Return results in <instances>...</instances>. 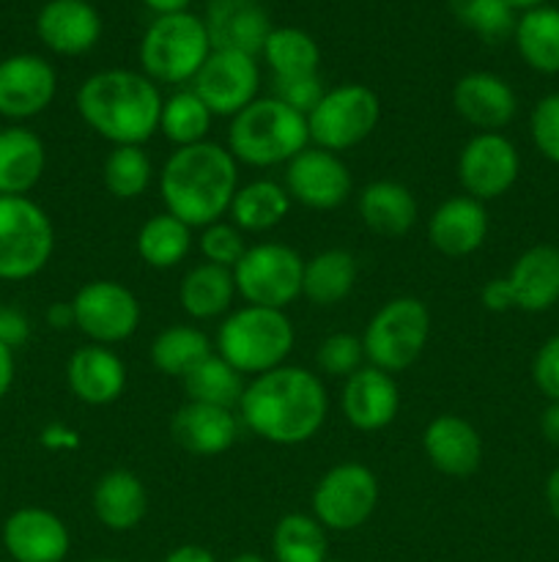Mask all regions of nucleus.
I'll use <instances>...</instances> for the list:
<instances>
[{
  "label": "nucleus",
  "instance_id": "obj_1",
  "mask_svg": "<svg viewBox=\"0 0 559 562\" xmlns=\"http://www.w3.org/2000/svg\"><path fill=\"white\" fill-rule=\"evenodd\" d=\"M239 417L263 442L294 448L323 428L329 415V393L316 371L280 366L252 376L239 401Z\"/></svg>",
  "mask_w": 559,
  "mask_h": 562
},
{
  "label": "nucleus",
  "instance_id": "obj_2",
  "mask_svg": "<svg viewBox=\"0 0 559 562\" xmlns=\"http://www.w3.org/2000/svg\"><path fill=\"white\" fill-rule=\"evenodd\" d=\"M159 198L164 212L184 220L192 231L219 223L239 190V162L228 146L203 140L175 148L159 170Z\"/></svg>",
  "mask_w": 559,
  "mask_h": 562
},
{
  "label": "nucleus",
  "instance_id": "obj_3",
  "mask_svg": "<svg viewBox=\"0 0 559 562\" xmlns=\"http://www.w3.org/2000/svg\"><path fill=\"white\" fill-rule=\"evenodd\" d=\"M77 113L113 146H142L159 132L162 93L142 71L102 69L77 88Z\"/></svg>",
  "mask_w": 559,
  "mask_h": 562
},
{
  "label": "nucleus",
  "instance_id": "obj_4",
  "mask_svg": "<svg viewBox=\"0 0 559 562\" xmlns=\"http://www.w3.org/2000/svg\"><path fill=\"white\" fill-rule=\"evenodd\" d=\"M310 146L307 119L274 97H258L230 119L228 151L250 168L288 165Z\"/></svg>",
  "mask_w": 559,
  "mask_h": 562
},
{
  "label": "nucleus",
  "instance_id": "obj_5",
  "mask_svg": "<svg viewBox=\"0 0 559 562\" xmlns=\"http://www.w3.org/2000/svg\"><path fill=\"white\" fill-rule=\"evenodd\" d=\"M294 324L285 311L244 305L223 318L214 346L241 376H261L285 366L294 351Z\"/></svg>",
  "mask_w": 559,
  "mask_h": 562
},
{
  "label": "nucleus",
  "instance_id": "obj_6",
  "mask_svg": "<svg viewBox=\"0 0 559 562\" xmlns=\"http://www.w3.org/2000/svg\"><path fill=\"white\" fill-rule=\"evenodd\" d=\"M212 49L203 16L181 11V14L157 16L146 27L137 58L148 80L162 86H184L195 80Z\"/></svg>",
  "mask_w": 559,
  "mask_h": 562
},
{
  "label": "nucleus",
  "instance_id": "obj_7",
  "mask_svg": "<svg viewBox=\"0 0 559 562\" xmlns=\"http://www.w3.org/2000/svg\"><path fill=\"white\" fill-rule=\"evenodd\" d=\"M431 311L417 296H395L384 302L362 333L367 366L400 373L414 366L431 340Z\"/></svg>",
  "mask_w": 559,
  "mask_h": 562
},
{
  "label": "nucleus",
  "instance_id": "obj_8",
  "mask_svg": "<svg viewBox=\"0 0 559 562\" xmlns=\"http://www.w3.org/2000/svg\"><path fill=\"white\" fill-rule=\"evenodd\" d=\"M55 252L49 214L27 195H0V280L22 283L47 269Z\"/></svg>",
  "mask_w": 559,
  "mask_h": 562
},
{
  "label": "nucleus",
  "instance_id": "obj_9",
  "mask_svg": "<svg viewBox=\"0 0 559 562\" xmlns=\"http://www.w3.org/2000/svg\"><path fill=\"white\" fill-rule=\"evenodd\" d=\"M381 121V102L376 91L362 82H343L327 88L321 102L307 115L312 146L343 154L365 143Z\"/></svg>",
  "mask_w": 559,
  "mask_h": 562
},
{
  "label": "nucleus",
  "instance_id": "obj_10",
  "mask_svg": "<svg viewBox=\"0 0 559 562\" xmlns=\"http://www.w3.org/2000/svg\"><path fill=\"white\" fill-rule=\"evenodd\" d=\"M305 258L283 241H258L247 247L233 267L236 294L247 305L285 311L301 296Z\"/></svg>",
  "mask_w": 559,
  "mask_h": 562
},
{
  "label": "nucleus",
  "instance_id": "obj_11",
  "mask_svg": "<svg viewBox=\"0 0 559 562\" xmlns=\"http://www.w3.org/2000/svg\"><path fill=\"white\" fill-rule=\"evenodd\" d=\"M378 497L376 472L360 461H343L318 477L310 505L327 532H354L376 514Z\"/></svg>",
  "mask_w": 559,
  "mask_h": 562
},
{
  "label": "nucleus",
  "instance_id": "obj_12",
  "mask_svg": "<svg viewBox=\"0 0 559 562\" xmlns=\"http://www.w3.org/2000/svg\"><path fill=\"white\" fill-rule=\"evenodd\" d=\"M75 327L91 344L115 346L129 340L140 327V302L118 280H91L71 296Z\"/></svg>",
  "mask_w": 559,
  "mask_h": 562
},
{
  "label": "nucleus",
  "instance_id": "obj_13",
  "mask_svg": "<svg viewBox=\"0 0 559 562\" xmlns=\"http://www.w3.org/2000/svg\"><path fill=\"white\" fill-rule=\"evenodd\" d=\"M518 173V148L502 132H477L458 154V181L464 195L480 203L497 201L513 190Z\"/></svg>",
  "mask_w": 559,
  "mask_h": 562
},
{
  "label": "nucleus",
  "instance_id": "obj_14",
  "mask_svg": "<svg viewBox=\"0 0 559 562\" xmlns=\"http://www.w3.org/2000/svg\"><path fill=\"white\" fill-rule=\"evenodd\" d=\"M258 88H261L258 58L244 53H230V49H212L206 64L192 80V91L206 102L214 119L217 115L233 119L247 104L255 102Z\"/></svg>",
  "mask_w": 559,
  "mask_h": 562
},
{
  "label": "nucleus",
  "instance_id": "obj_15",
  "mask_svg": "<svg viewBox=\"0 0 559 562\" xmlns=\"http://www.w3.org/2000/svg\"><path fill=\"white\" fill-rule=\"evenodd\" d=\"M285 190L290 201L312 209V212H332L343 206L351 195V170L340 154L307 146L285 165Z\"/></svg>",
  "mask_w": 559,
  "mask_h": 562
},
{
  "label": "nucleus",
  "instance_id": "obj_16",
  "mask_svg": "<svg viewBox=\"0 0 559 562\" xmlns=\"http://www.w3.org/2000/svg\"><path fill=\"white\" fill-rule=\"evenodd\" d=\"M58 93V75L42 55L20 53L0 60V115L27 121L42 115Z\"/></svg>",
  "mask_w": 559,
  "mask_h": 562
},
{
  "label": "nucleus",
  "instance_id": "obj_17",
  "mask_svg": "<svg viewBox=\"0 0 559 562\" xmlns=\"http://www.w3.org/2000/svg\"><path fill=\"white\" fill-rule=\"evenodd\" d=\"M3 547L14 562H64L71 536L66 521L47 508H16L3 521Z\"/></svg>",
  "mask_w": 559,
  "mask_h": 562
},
{
  "label": "nucleus",
  "instance_id": "obj_18",
  "mask_svg": "<svg viewBox=\"0 0 559 562\" xmlns=\"http://www.w3.org/2000/svg\"><path fill=\"white\" fill-rule=\"evenodd\" d=\"M340 409L351 428L365 434L384 431L392 426L400 409V390L392 373L381 368L362 366L351 373L340 393Z\"/></svg>",
  "mask_w": 559,
  "mask_h": 562
},
{
  "label": "nucleus",
  "instance_id": "obj_19",
  "mask_svg": "<svg viewBox=\"0 0 559 562\" xmlns=\"http://www.w3.org/2000/svg\"><path fill=\"white\" fill-rule=\"evenodd\" d=\"M206 31L214 49H230L258 58L272 33V20L261 0H208Z\"/></svg>",
  "mask_w": 559,
  "mask_h": 562
},
{
  "label": "nucleus",
  "instance_id": "obj_20",
  "mask_svg": "<svg viewBox=\"0 0 559 562\" xmlns=\"http://www.w3.org/2000/svg\"><path fill=\"white\" fill-rule=\"evenodd\" d=\"M422 453L442 475L469 477L482 464V437L466 417L444 412L422 431Z\"/></svg>",
  "mask_w": 559,
  "mask_h": 562
},
{
  "label": "nucleus",
  "instance_id": "obj_21",
  "mask_svg": "<svg viewBox=\"0 0 559 562\" xmlns=\"http://www.w3.org/2000/svg\"><path fill=\"white\" fill-rule=\"evenodd\" d=\"M453 108L480 132H499L518 113L513 86L491 71H469L453 88Z\"/></svg>",
  "mask_w": 559,
  "mask_h": 562
},
{
  "label": "nucleus",
  "instance_id": "obj_22",
  "mask_svg": "<svg viewBox=\"0 0 559 562\" xmlns=\"http://www.w3.org/2000/svg\"><path fill=\"white\" fill-rule=\"evenodd\" d=\"M36 33L53 53L77 58L102 38V16L88 0H49L36 16Z\"/></svg>",
  "mask_w": 559,
  "mask_h": 562
},
{
  "label": "nucleus",
  "instance_id": "obj_23",
  "mask_svg": "<svg viewBox=\"0 0 559 562\" xmlns=\"http://www.w3.org/2000/svg\"><path fill=\"white\" fill-rule=\"evenodd\" d=\"M486 203L469 195H453L433 209L427 220V241L447 258H466L486 245Z\"/></svg>",
  "mask_w": 559,
  "mask_h": 562
},
{
  "label": "nucleus",
  "instance_id": "obj_24",
  "mask_svg": "<svg viewBox=\"0 0 559 562\" xmlns=\"http://www.w3.org/2000/svg\"><path fill=\"white\" fill-rule=\"evenodd\" d=\"M126 366L110 346H80L66 362V384L71 395L88 406H110L124 395Z\"/></svg>",
  "mask_w": 559,
  "mask_h": 562
},
{
  "label": "nucleus",
  "instance_id": "obj_25",
  "mask_svg": "<svg viewBox=\"0 0 559 562\" xmlns=\"http://www.w3.org/2000/svg\"><path fill=\"white\" fill-rule=\"evenodd\" d=\"M170 434L186 453L214 459V456L228 453L236 445L239 420H236L233 409L186 401L170 420Z\"/></svg>",
  "mask_w": 559,
  "mask_h": 562
},
{
  "label": "nucleus",
  "instance_id": "obj_26",
  "mask_svg": "<svg viewBox=\"0 0 559 562\" xmlns=\"http://www.w3.org/2000/svg\"><path fill=\"white\" fill-rule=\"evenodd\" d=\"M513 307L524 313H546L559 302V247L535 245L521 252L504 274Z\"/></svg>",
  "mask_w": 559,
  "mask_h": 562
},
{
  "label": "nucleus",
  "instance_id": "obj_27",
  "mask_svg": "<svg viewBox=\"0 0 559 562\" xmlns=\"http://www.w3.org/2000/svg\"><path fill=\"white\" fill-rule=\"evenodd\" d=\"M356 214H360L362 225L376 236L400 239L414 228L420 209H417V198L409 187L400 181L378 179L360 190Z\"/></svg>",
  "mask_w": 559,
  "mask_h": 562
},
{
  "label": "nucleus",
  "instance_id": "obj_28",
  "mask_svg": "<svg viewBox=\"0 0 559 562\" xmlns=\"http://www.w3.org/2000/svg\"><path fill=\"white\" fill-rule=\"evenodd\" d=\"M91 505L99 525L113 532H129L148 516V488L135 472L110 470L93 486Z\"/></svg>",
  "mask_w": 559,
  "mask_h": 562
},
{
  "label": "nucleus",
  "instance_id": "obj_29",
  "mask_svg": "<svg viewBox=\"0 0 559 562\" xmlns=\"http://www.w3.org/2000/svg\"><path fill=\"white\" fill-rule=\"evenodd\" d=\"M47 168L44 140L27 126L0 130V195H27Z\"/></svg>",
  "mask_w": 559,
  "mask_h": 562
},
{
  "label": "nucleus",
  "instance_id": "obj_30",
  "mask_svg": "<svg viewBox=\"0 0 559 562\" xmlns=\"http://www.w3.org/2000/svg\"><path fill=\"white\" fill-rule=\"evenodd\" d=\"M233 269L217 267V263L201 261L179 283V305L192 322H212V318L228 316L236 300Z\"/></svg>",
  "mask_w": 559,
  "mask_h": 562
},
{
  "label": "nucleus",
  "instance_id": "obj_31",
  "mask_svg": "<svg viewBox=\"0 0 559 562\" xmlns=\"http://www.w3.org/2000/svg\"><path fill=\"white\" fill-rule=\"evenodd\" d=\"M356 278H360V269H356L354 252L329 247L305 261L301 296L316 307H334L349 300Z\"/></svg>",
  "mask_w": 559,
  "mask_h": 562
},
{
  "label": "nucleus",
  "instance_id": "obj_32",
  "mask_svg": "<svg viewBox=\"0 0 559 562\" xmlns=\"http://www.w3.org/2000/svg\"><path fill=\"white\" fill-rule=\"evenodd\" d=\"M290 203L294 201L280 181L255 179L236 190L228 217L241 234H266L288 217Z\"/></svg>",
  "mask_w": 559,
  "mask_h": 562
},
{
  "label": "nucleus",
  "instance_id": "obj_33",
  "mask_svg": "<svg viewBox=\"0 0 559 562\" xmlns=\"http://www.w3.org/2000/svg\"><path fill=\"white\" fill-rule=\"evenodd\" d=\"M515 47L524 64L540 75H559V9L537 5L515 20Z\"/></svg>",
  "mask_w": 559,
  "mask_h": 562
},
{
  "label": "nucleus",
  "instance_id": "obj_34",
  "mask_svg": "<svg viewBox=\"0 0 559 562\" xmlns=\"http://www.w3.org/2000/svg\"><path fill=\"white\" fill-rule=\"evenodd\" d=\"M192 228L170 212H159L140 225L135 236V250L140 261L151 269H173L192 252Z\"/></svg>",
  "mask_w": 559,
  "mask_h": 562
},
{
  "label": "nucleus",
  "instance_id": "obj_35",
  "mask_svg": "<svg viewBox=\"0 0 559 562\" xmlns=\"http://www.w3.org/2000/svg\"><path fill=\"white\" fill-rule=\"evenodd\" d=\"M214 355L212 338L192 324L164 327L151 344V362L162 376L184 379L192 368Z\"/></svg>",
  "mask_w": 559,
  "mask_h": 562
},
{
  "label": "nucleus",
  "instance_id": "obj_36",
  "mask_svg": "<svg viewBox=\"0 0 559 562\" xmlns=\"http://www.w3.org/2000/svg\"><path fill=\"white\" fill-rule=\"evenodd\" d=\"M261 55L269 64V69H272L274 80L318 75V69H321L318 42L310 33L301 31V27H272Z\"/></svg>",
  "mask_w": 559,
  "mask_h": 562
},
{
  "label": "nucleus",
  "instance_id": "obj_37",
  "mask_svg": "<svg viewBox=\"0 0 559 562\" xmlns=\"http://www.w3.org/2000/svg\"><path fill=\"white\" fill-rule=\"evenodd\" d=\"M274 562H327L329 538L312 514H285L272 530Z\"/></svg>",
  "mask_w": 559,
  "mask_h": 562
},
{
  "label": "nucleus",
  "instance_id": "obj_38",
  "mask_svg": "<svg viewBox=\"0 0 559 562\" xmlns=\"http://www.w3.org/2000/svg\"><path fill=\"white\" fill-rule=\"evenodd\" d=\"M214 113L206 108V102L192 88H181V91L170 93L162 102L159 132L175 148L195 146V143H203L208 137Z\"/></svg>",
  "mask_w": 559,
  "mask_h": 562
},
{
  "label": "nucleus",
  "instance_id": "obj_39",
  "mask_svg": "<svg viewBox=\"0 0 559 562\" xmlns=\"http://www.w3.org/2000/svg\"><path fill=\"white\" fill-rule=\"evenodd\" d=\"M181 384H184V393L190 401L223 406V409H236L247 387L244 376L230 362H225L217 351L206 357L197 368H192L181 379Z\"/></svg>",
  "mask_w": 559,
  "mask_h": 562
},
{
  "label": "nucleus",
  "instance_id": "obj_40",
  "mask_svg": "<svg viewBox=\"0 0 559 562\" xmlns=\"http://www.w3.org/2000/svg\"><path fill=\"white\" fill-rule=\"evenodd\" d=\"M102 181L118 201H137L153 181V162L142 146H113L102 165Z\"/></svg>",
  "mask_w": 559,
  "mask_h": 562
},
{
  "label": "nucleus",
  "instance_id": "obj_41",
  "mask_svg": "<svg viewBox=\"0 0 559 562\" xmlns=\"http://www.w3.org/2000/svg\"><path fill=\"white\" fill-rule=\"evenodd\" d=\"M455 20L486 42H502L515 31V9L507 0H447Z\"/></svg>",
  "mask_w": 559,
  "mask_h": 562
},
{
  "label": "nucleus",
  "instance_id": "obj_42",
  "mask_svg": "<svg viewBox=\"0 0 559 562\" xmlns=\"http://www.w3.org/2000/svg\"><path fill=\"white\" fill-rule=\"evenodd\" d=\"M316 366L323 376L349 379L365 366V346L362 338L351 333H332L318 344Z\"/></svg>",
  "mask_w": 559,
  "mask_h": 562
},
{
  "label": "nucleus",
  "instance_id": "obj_43",
  "mask_svg": "<svg viewBox=\"0 0 559 562\" xmlns=\"http://www.w3.org/2000/svg\"><path fill=\"white\" fill-rule=\"evenodd\" d=\"M197 247H201L203 261L217 263V267L233 269L236 263L241 261V256L247 252L244 234L236 228L233 223H212L201 231V239H197Z\"/></svg>",
  "mask_w": 559,
  "mask_h": 562
},
{
  "label": "nucleus",
  "instance_id": "obj_44",
  "mask_svg": "<svg viewBox=\"0 0 559 562\" xmlns=\"http://www.w3.org/2000/svg\"><path fill=\"white\" fill-rule=\"evenodd\" d=\"M529 135L548 162L559 165V91L548 93L532 108Z\"/></svg>",
  "mask_w": 559,
  "mask_h": 562
},
{
  "label": "nucleus",
  "instance_id": "obj_45",
  "mask_svg": "<svg viewBox=\"0 0 559 562\" xmlns=\"http://www.w3.org/2000/svg\"><path fill=\"white\" fill-rule=\"evenodd\" d=\"M274 99H280L283 104H288L290 110H296V113H301L307 119V115L312 113V108H316L318 102H321V97L327 93V88H323L321 82V75H305V77H288V80H274Z\"/></svg>",
  "mask_w": 559,
  "mask_h": 562
},
{
  "label": "nucleus",
  "instance_id": "obj_46",
  "mask_svg": "<svg viewBox=\"0 0 559 562\" xmlns=\"http://www.w3.org/2000/svg\"><path fill=\"white\" fill-rule=\"evenodd\" d=\"M532 379L551 404H559V335L548 338L537 349L535 360H532Z\"/></svg>",
  "mask_w": 559,
  "mask_h": 562
},
{
  "label": "nucleus",
  "instance_id": "obj_47",
  "mask_svg": "<svg viewBox=\"0 0 559 562\" xmlns=\"http://www.w3.org/2000/svg\"><path fill=\"white\" fill-rule=\"evenodd\" d=\"M31 338V322L16 307H0V346L16 351Z\"/></svg>",
  "mask_w": 559,
  "mask_h": 562
},
{
  "label": "nucleus",
  "instance_id": "obj_48",
  "mask_svg": "<svg viewBox=\"0 0 559 562\" xmlns=\"http://www.w3.org/2000/svg\"><path fill=\"white\" fill-rule=\"evenodd\" d=\"M480 302L486 311L491 313H507V311H515L513 307V294H510V285L504 278H493L488 280L486 285H482L480 291Z\"/></svg>",
  "mask_w": 559,
  "mask_h": 562
},
{
  "label": "nucleus",
  "instance_id": "obj_49",
  "mask_svg": "<svg viewBox=\"0 0 559 562\" xmlns=\"http://www.w3.org/2000/svg\"><path fill=\"white\" fill-rule=\"evenodd\" d=\"M42 445L49 450H75L80 448V437L75 428L64 426V423H53L42 431Z\"/></svg>",
  "mask_w": 559,
  "mask_h": 562
},
{
  "label": "nucleus",
  "instance_id": "obj_50",
  "mask_svg": "<svg viewBox=\"0 0 559 562\" xmlns=\"http://www.w3.org/2000/svg\"><path fill=\"white\" fill-rule=\"evenodd\" d=\"M162 562H217V558L201 543H184V547H175L173 552L164 554Z\"/></svg>",
  "mask_w": 559,
  "mask_h": 562
},
{
  "label": "nucleus",
  "instance_id": "obj_51",
  "mask_svg": "<svg viewBox=\"0 0 559 562\" xmlns=\"http://www.w3.org/2000/svg\"><path fill=\"white\" fill-rule=\"evenodd\" d=\"M16 376V360H14V351L0 346V401L9 395L11 384H14Z\"/></svg>",
  "mask_w": 559,
  "mask_h": 562
},
{
  "label": "nucleus",
  "instance_id": "obj_52",
  "mask_svg": "<svg viewBox=\"0 0 559 562\" xmlns=\"http://www.w3.org/2000/svg\"><path fill=\"white\" fill-rule=\"evenodd\" d=\"M47 324L53 329L75 327V307H71V302H55V305H49Z\"/></svg>",
  "mask_w": 559,
  "mask_h": 562
},
{
  "label": "nucleus",
  "instance_id": "obj_53",
  "mask_svg": "<svg viewBox=\"0 0 559 562\" xmlns=\"http://www.w3.org/2000/svg\"><path fill=\"white\" fill-rule=\"evenodd\" d=\"M540 431L546 437L548 445L559 450V404H551L540 417Z\"/></svg>",
  "mask_w": 559,
  "mask_h": 562
},
{
  "label": "nucleus",
  "instance_id": "obj_54",
  "mask_svg": "<svg viewBox=\"0 0 559 562\" xmlns=\"http://www.w3.org/2000/svg\"><path fill=\"white\" fill-rule=\"evenodd\" d=\"M146 9H151L157 16H168V14H181V11L190 9L192 0H140Z\"/></svg>",
  "mask_w": 559,
  "mask_h": 562
},
{
  "label": "nucleus",
  "instance_id": "obj_55",
  "mask_svg": "<svg viewBox=\"0 0 559 562\" xmlns=\"http://www.w3.org/2000/svg\"><path fill=\"white\" fill-rule=\"evenodd\" d=\"M546 503H548V510H551L554 519L559 521V467L551 472V475H548V481H546Z\"/></svg>",
  "mask_w": 559,
  "mask_h": 562
},
{
  "label": "nucleus",
  "instance_id": "obj_56",
  "mask_svg": "<svg viewBox=\"0 0 559 562\" xmlns=\"http://www.w3.org/2000/svg\"><path fill=\"white\" fill-rule=\"evenodd\" d=\"M507 3L513 5V9L529 11V9H537V5H546V0H507Z\"/></svg>",
  "mask_w": 559,
  "mask_h": 562
},
{
  "label": "nucleus",
  "instance_id": "obj_57",
  "mask_svg": "<svg viewBox=\"0 0 559 562\" xmlns=\"http://www.w3.org/2000/svg\"><path fill=\"white\" fill-rule=\"evenodd\" d=\"M228 562H266V560L255 552H241V554H236V558H230Z\"/></svg>",
  "mask_w": 559,
  "mask_h": 562
},
{
  "label": "nucleus",
  "instance_id": "obj_58",
  "mask_svg": "<svg viewBox=\"0 0 559 562\" xmlns=\"http://www.w3.org/2000/svg\"><path fill=\"white\" fill-rule=\"evenodd\" d=\"M91 562H129V560H118V558H102V560H91Z\"/></svg>",
  "mask_w": 559,
  "mask_h": 562
},
{
  "label": "nucleus",
  "instance_id": "obj_59",
  "mask_svg": "<svg viewBox=\"0 0 559 562\" xmlns=\"http://www.w3.org/2000/svg\"><path fill=\"white\" fill-rule=\"evenodd\" d=\"M327 562H343V560H327Z\"/></svg>",
  "mask_w": 559,
  "mask_h": 562
}]
</instances>
